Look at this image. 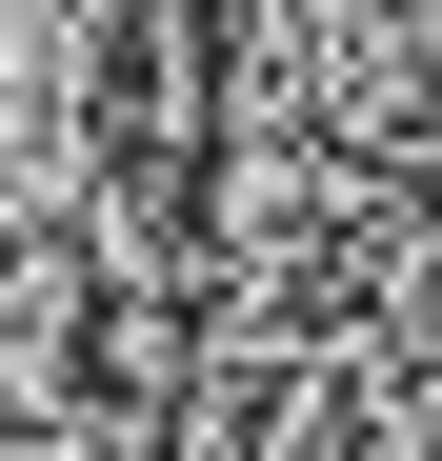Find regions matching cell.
<instances>
[{
	"mask_svg": "<svg viewBox=\"0 0 442 461\" xmlns=\"http://www.w3.org/2000/svg\"><path fill=\"white\" fill-rule=\"evenodd\" d=\"M81 361H101V261H81V221H21L0 241V421H60Z\"/></svg>",
	"mask_w": 442,
	"mask_h": 461,
	"instance_id": "cell-1",
	"label": "cell"
}]
</instances>
